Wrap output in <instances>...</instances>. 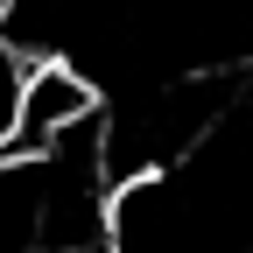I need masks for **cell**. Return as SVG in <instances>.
<instances>
[{"instance_id": "6da1fadb", "label": "cell", "mask_w": 253, "mask_h": 253, "mask_svg": "<svg viewBox=\"0 0 253 253\" xmlns=\"http://www.w3.org/2000/svg\"><path fill=\"white\" fill-rule=\"evenodd\" d=\"M106 120V99L99 84H91L71 56H42L28 63V84H21V113H14V141L0 162H42V155H56L71 134H84V126Z\"/></svg>"}, {"instance_id": "7a4b0ae2", "label": "cell", "mask_w": 253, "mask_h": 253, "mask_svg": "<svg viewBox=\"0 0 253 253\" xmlns=\"http://www.w3.org/2000/svg\"><path fill=\"white\" fill-rule=\"evenodd\" d=\"M21 84H28V56L0 42V155L14 141V113H21Z\"/></svg>"}, {"instance_id": "3957f363", "label": "cell", "mask_w": 253, "mask_h": 253, "mask_svg": "<svg viewBox=\"0 0 253 253\" xmlns=\"http://www.w3.org/2000/svg\"><path fill=\"white\" fill-rule=\"evenodd\" d=\"M7 14H14V0H0V28H7Z\"/></svg>"}]
</instances>
